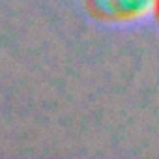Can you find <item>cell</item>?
<instances>
[{
  "label": "cell",
  "mask_w": 159,
  "mask_h": 159,
  "mask_svg": "<svg viewBox=\"0 0 159 159\" xmlns=\"http://www.w3.org/2000/svg\"><path fill=\"white\" fill-rule=\"evenodd\" d=\"M88 13L109 25H127L152 13L153 0H84Z\"/></svg>",
  "instance_id": "6da1fadb"
},
{
  "label": "cell",
  "mask_w": 159,
  "mask_h": 159,
  "mask_svg": "<svg viewBox=\"0 0 159 159\" xmlns=\"http://www.w3.org/2000/svg\"><path fill=\"white\" fill-rule=\"evenodd\" d=\"M152 13H153L155 21L159 23V0H153V6H152Z\"/></svg>",
  "instance_id": "7a4b0ae2"
}]
</instances>
